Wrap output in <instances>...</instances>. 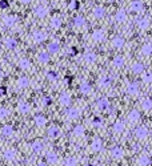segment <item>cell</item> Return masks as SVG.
<instances>
[{
    "label": "cell",
    "instance_id": "6da1fadb",
    "mask_svg": "<svg viewBox=\"0 0 152 166\" xmlns=\"http://www.w3.org/2000/svg\"><path fill=\"white\" fill-rule=\"evenodd\" d=\"M148 134H150V131H148V128H145V126H137L136 130H135V136H136V138L140 140V141L147 140Z\"/></svg>",
    "mask_w": 152,
    "mask_h": 166
},
{
    "label": "cell",
    "instance_id": "7a4b0ae2",
    "mask_svg": "<svg viewBox=\"0 0 152 166\" xmlns=\"http://www.w3.org/2000/svg\"><path fill=\"white\" fill-rule=\"evenodd\" d=\"M105 39V31L103 28H97L92 32V40L96 43H100Z\"/></svg>",
    "mask_w": 152,
    "mask_h": 166
},
{
    "label": "cell",
    "instance_id": "3957f363",
    "mask_svg": "<svg viewBox=\"0 0 152 166\" xmlns=\"http://www.w3.org/2000/svg\"><path fill=\"white\" fill-rule=\"evenodd\" d=\"M125 90H127V93L130 94V96H136V94H139V84L135 81L128 82Z\"/></svg>",
    "mask_w": 152,
    "mask_h": 166
},
{
    "label": "cell",
    "instance_id": "277c9868",
    "mask_svg": "<svg viewBox=\"0 0 152 166\" xmlns=\"http://www.w3.org/2000/svg\"><path fill=\"white\" fill-rule=\"evenodd\" d=\"M125 44V40L124 37L122 36H115L112 40H111V45H112L113 48H116V49H120V48H123Z\"/></svg>",
    "mask_w": 152,
    "mask_h": 166
},
{
    "label": "cell",
    "instance_id": "5b68a950",
    "mask_svg": "<svg viewBox=\"0 0 152 166\" xmlns=\"http://www.w3.org/2000/svg\"><path fill=\"white\" fill-rule=\"evenodd\" d=\"M150 19L148 18H140L139 20H137V23H136V25H137V28L139 29H142V31H145V29H148L150 28Z\"/></svg>",
    "mask_w": 152,
    "mask_h": 166
},
{
    "label": "cell",
    "instance_id": "8992f818",
    "mask_svg": "<svg viewBox=\"0 0 152 166\" xmlns=\"http://www.w3.org/2000/svg\"><path fill=\"white\" fill-rule=\"evenodd\" d=\"M80 114H82V112L77 109V108H70V109H67V112H65V116L70 120H76Z\"/></svg>",
    "mask_w": 152,
    "mask_h": 166
},
{
    "label": "cell",
    "instance_id": "52a82bcc",
    "mask_svg": "<svg viewBox=\"0 0 152 166\" xmlns=\"http://www.w3.org/2000/svg\"><path fill=\"white\" fill-rule=\"evenodd\" d=\"M47 134H48L50 138L55 140V138H59V137L62 136V130H60V128H57V126H51L50 129H48Z\"/></svg>",
    "mask_w": 152,
    "mask_h": 166
},
{
    "label": "cell",
    "instance_id": "ba28073f",
    "mask_svg": "<svg viewBox=\"0 0 152 166\" xmlns=\"http://www.w3.org/2000/svg\"><path fill=\"white\" fill-rule=\"evenodd\" d=\"M32 37H33V41H35L36 44H40V43H43L47 39V35H45V32H43V31H35Z\"/></svg>",
    "mask_w": 152,
    "mask_h": 166
},
{
    "label": "cell",
    "instance_id": "9c48e42d",
    "mask_svg": "<svg viewBox=\"0 0 152 166\" xmlns=\"http://www.w3.org/2000/svg\"><path fill=\"white\" fill-rule=\"evenodd\" d=\"M123 156H124V150H123L120 146H115L111 149V157L115 159H120L123 158Z\"/></svg>",
    "mask_w": 152,
    "mask_h": 166
},
{
    "label": "cell",
    "instance_id": "30bf717a",
    "mask_svg": "<svg viewBox=\"0 0 152 166\" xmlns=\"http://www.w3.org/2000/svg\"><path fill=\"white\" fill-rule=\"evenodd\" d=\"M150 164H151V157L145 153L140 154L139 158H137V165L139 166H148Z\"/></svg>",
    "mask_w": 152,
    "mask_h": 166
},
{
    "label": "cell",
    "instance_id": "8fae6325",
    "mask_svg": "<svg viewBox=\"0 0 152 166\" xmlns=\"http://www.w3.org/2000/svg\"><path fill=\"white\" fill-rule=\"evenodd\" d=\"M96 107H97V109L99 110H102V112H104V110H107L108 108H110V101H108L107 98H99L96 101Z\"/></svg>",
    "mask_w": 152,
    "mask_h": 166
},
{
    "label": "cell",
    "instance_id": "7c38bea8",
    "mask_svg": "<svg viewBox=\"0 0 152 166\" xmlns=\"http://www.w3.org/2000/svg\"><path fill=\"white\" fill-rule=\"evenodd\" d=\"M115 20H116L117 23H125L127 21V12H125L124 10H119L116 13H115Z\"/></svg>",
    "mask_w": 152,
    "mask_h": 166
},
{
    "label": "cell",
    "instance_id": "4fadbf2b",
    "mask_svg": "<svg viewBox=\"0 0 152 166\" xmlns=\"http://www.w3.org/2000/svg\"><path fill=\"white\" fill-rule=\"evenodd\" d=\"M130 8L132 12H140V11L144 8V4H143V1H140V0H133L130 4Z\"/></svg>",
    "mask_w": 152,
    "mask_h": 166
},
{
    "label": "cell",
    "instance_id": "5bb4252c",
    "mask_svg": "<svg viewBox=\"0 0 152 166\" xmlns=\"http://www.w3.org/2000/svg\"><path fill=\"white\" fill-rule=\"evenodd\" d=\"M79 90H80V93H83V94H90L92 92V87H91V84L88 81H84L79 85Z\"/></svg>",
    "mask_w": 152,
    "mask_h": 166
},
{
    "label": "cell",
    "instance_id": "9a60e30c",
    "mask_svg": "<svg viewBox=\"0 0 152 166\" xmlns=\"http://www.w3.org/2000/svg\"><path fill=\"white\" fill-rule=\"evenodd\" d=\"M111 82H112V79H111L110 76H103L99 79V87L100 88H108L111 85Z\"/></svg>",
    "mask_w": 152,
    "mask_h": 166
},
{
    "label": "cell",
    "instance_id": "2e32d148",
    "mask_svg": "<svg viewBox=\"0 0 152 166\" xmlns=\"http://www.w3.org/2000/svg\"><path fill=\"white\" fill-rule=\"evenodd\" d=\"M33 13H35V16H38V18H45L47 16V8L44 7V5H38V7L33 10Z\"/></svg>",
    "mask_w": 152,
    "mask_h": 166
},
{
    "label": "cell",
    "instance_id": "e0dca14e",
    "mask_svg": "<svg viewBox=\"0 0 152 166\" xmlns=\"http://www.w3.org/2000/svg\"><path fill=\"white\" fill-rule=\"evenodd\" d=\"M92 15L95 19H102V18H104V15H105V10L103 7H100V5H97V7L93 8Z\"/></svg>",
    "mask_w": 152,
    "mask_h": 166
},
{
    "label": "cell",
    "instance_id": "ac0fdd59",
    "mask_svg": "<svg viewBox=\"0 0 152 166\" xmlns=\"http://www.w3.org/2000/svg\"><path fill=\"white\" fill-rule=\"evenodd\" d=\"M140 120V113L137 110H131L130 113H128V121L131 122V124H136L137 121Z\"/></svg>",
    "mask_w": 152,
    "mask_h": 166
},
{
    "label": "cell",
    "instance_id": "d6986e66",
    "mask_svg": "<svg viewBox=\"0 0 152 166\" xmlns=\"http://www.w3.org/2000/svg\"><path fill=\"white\" fill-rule=\"evenodd\" d=\"M45 158H47V162L50 165H56L57 161H59V156H57L56 153H53V151H50V153H47Z\"/></svg>",
    "mask_w": 152,
    "mask_h": 166
},
{
    "label": "cell",
    "instance_id": "ffe728a7",
    "mask_svg": "<svg viewBox=\"0 0 152 166\" xmlns=\"http://www.w3.org/2000/svg\"><path fill=\"white\" fill-rule=\"evenodd\" d=\"M96 53L95 52H87L84 53V56H83V60H84L87 64H93V62L96 61Z\"/></svg>",
    "mask_w": 152,
    "mask_h": 166
},
{
    "label": "cell",
    "instance_id": "44dd1931",
    "mask_svg": "<svg viewBox=\"0 0 152 166\" xmlns=\"http://www.w3.org/2000/svg\"><path fill=\"white\" fill-rule=\"evenodd\" d=\"M59 101H60V104H62L63 107H70V104H71V101H72V98H71V96H70L68 93H63L62 96H60Z\"/></svg>",
    "mask_w": 152,
    "mask_h": 166
},
{
    "label": "cell",
    "instance_id": "7402d4cb",
    "mask_svg": "<svg viewBox=\"0 0 152 166\" xmlns=\"http://www.w3.org/2000/svg\"><path fill=\"white\" fill-rule=\"evenodd\" d=\"M131 71L135 73V74H140V73H143L144 72V65L142 64V62H133L132 64V67H131Z\"/></svg>",
    "mask_w": 152,
    "mask_h": 166
},
{
    "label": "cell",
    "instance_id": "603a6c76",
    "mask_svg": "<svg viewBox=\"0 0 152 166\" xmlns=\"http://www.w3.org/2000/svg\"><path fill=\"white\" fill-rule=\"evenodd\" d=\"M33 121H35L36 126H39V128L44 126V125L47 124V118H45V116H43V114H38V116H35Z\"/></svg>",
    "mask_w": 152,
    "mask_h": 166
},
{
    "label": "cell",
    "instance_id": "cb8c5ba5",
    "mask_svg": "<svg viewBox=\"0 0 152 166\" xmlns=\"http://www.w3.org/2000/svg\"><path fill=\"white\" fill-rule=\"evenodd\" d=\"M124 62H125V60H124V57L123 56H115L112 59V67L122 68L123 65H124Z\"/></svg>",
    "mask_w": 152,
    "mask_h": 166
},
{
    "label": "cell",
    "instance_id": "d4e9b609",
    "mask_svg": "<svg viewBox=\"0 0 152 166\" xmlns=\"http://www.w3.org/2000/svg\"><path fill=\"white\" fill-rule=\"evenodd\" d=\"M91 149H92L93 151H96V153L100 151L103 149V141L100 138H95L92 141V144H91Z\"/></svg>",
    "mask_w": 152,
    "mask_h": 166
},
{
    "label": "cell",
    "instance_id": "484cf974",
    "mask_svg": "<svg viewBox=\"0 0 152 166\" xmlns=\"http://www.w3.org/2000/svg\"><path fill=\"white\" fill-rule=\"evenodd\" d=\"M124 130H125V124L123 121H116L113 124V131L115 133L120 134V133H123Z\"/></svg>",
    "mask_w": 152,
    "mask_h": 166
},
{
    "label": "cell",
    "instance_id": "4316f807",
    "mask_svg": "<svg viewBox=\"0 0 152 166\" xmlns=\"http://www.w3.org/2000/svg\"><path fill=\"white\" fill-rule=\"evenodd\" d=\"M72 133H73V136H76V137H83L84 136V133H85V128L83 126V125H76L75 128H73V130H72Z\"/></svg>",
    "mask_w": 152,
    "mask_h": 166
},
{
    "label": "cell",
    "instance_id": "83f0119b",
    "mask_svg": "<svg viewBox=\"0 0 152 166\" xmlns=\"http://www.w3.org/2000/svg\"><path fill=\"white\" fill-rule=\"evenodd\" d=\"M51 27H52L53 29H59V28L62 27V18H60V16H53V18L51 19Z\"/></svg>",
    "mask_w": 152,
    "mask_h": 166
},
{
    "label": "cell",
    "instance_id": "f1b7e54d",
    "mask_svg": "<svg viewBox=\"0 0 152 166\" xmlns=\"http://www.w3.org/2000/svg\"><path fill=\"white\" fill-rule=\"evenodd\" d=\"M142 108L144 112H148L152 109V100L151 98H143L142 100Z\"/></svg>",
    "mask_w": 152,
    "mask_h": 166
},
{
    "label": "cell",
    "instance_id": "f546056e",
    "mask_svg": "<svg viewBox=\"0 0 152 166\" xmlns=\"http://www.w3.org/2000/svg\"><path fill=\"white\" fill-rule=\"evenodd\" d=\"M142 55L143 56H151L152 55V44L147 43L142 47Z\"/></svg>",
    "mask_w": 152,
    "mask_h": 166
},
{
    "label": "cell",
    "instance_id": "4dcf8cb0",
    "mask_svg": "<svg viewBox=\"0 0 152 166\" xmlns=\"http://www.w3.org/2000/svg\"><path fill=\"white\" fill-rule=\"evenodd\" d=\"M18 109H19V112L22 114H27L28 112L31 110V107H30V104H28V102H20Z\"/></svg>",
    "mask_w": 152,
    "mask_h": 166
},
{
    "label": "cell",
    "instance_id": "1f68e13d",
    "mask_svg": "<svg viewBox=\"0 0 152 166\" xmlns=\"http://www.w3.org/2000/svg\"><path fill=\"white\" fill-rule=\"evenodd\" d=\"M50 53L48 52H40L39 55H38V60L40 62H43V64H45V62H48L50 61Z\"/></svg>",
    "mask_w": 152,
    "mask_h": 166
},
{
    "label": "cell",
    "instance_id": "d6a6232c",
    "mask_svg": "<svg viewBox=\"0 0 152 166\" xmlns=\"http://www.w3.org/2000/svg\"><path fill=\"white\" fill-rule=\"evenodd\" d=\"M73 24H75V27L77 28H82L85 25V19L83 18V16H76L75 19H73Z\"/></svg>",
    "mask_w": 152,
    "mask_h": 166
},
{
    "label": "cell",
    "instance_id": "836d02e7",
    "mask_svg": "<svg viewBox=\"0 0 152 166\" xmlns=\"http://www.w3.org/2000/svg\"><path fill=\"white\" fill-rule=\"evenodd\" d=\"M142 81L144 84H151L152 82V72H143L142 73Z\"/></svg>",
    "mask_w": 152,
    "mask_h": 166
},
{
    "label": "cell",
    "instance_id": "e575fe53",
    "mask_svg": "<svg viewBox=\"0 0 152 166\" xmlns=\"http://www.w3.org/2000/svg\"><path fill=\"white\" fill-rule=\"evenodd\" d=\"M60 51V45L57 44V43H50V44H48V52L50 53H57Z\"/></svg>",
    "mask_w": 152,
    "mask_h": 166
},
{
    "label": "cell",
    "instance_id": "d590c367",
    "mask_svg": "<svg viewBox=\"0 0 152 166\" xmlns=\"http://www.w3.org/2000/svg\"><path fill=\"white\" fill-rule=\"evenodd\" d=\"M18 85L20 88H27L28 85H30V79H28V77H25V76L20 77V79L18 80Z\"/></svg>",
    "mask_w": 152,
    "mask_h": 166
},
{
    "label": "cell",
    "instance_id": "8d00e7d4",
    "mask_svg": "<svg viewBox=\"0 0 152 166\" xmlns=\"http://www.w3.org/2000/svg\"><path fill=\"white\" fill-rule=\"evenodd\" d=\"M16 157V151L13 150V149H8V150L4 151V158L8 159V161H11V159H13Z\"/></svg>",
    "mask_w": 152,
    "mask_h": 166
},
{
    "label": "cell",
    "instance_id": "74e56055",
    "mask_svg": "<svg viewBox=\"0 0 152 166\" xmlns=\"http://www.w3.org/2000/svg\"><path fill=\"white\" fill-rule=\"evenodd\" d=\"M76 165H77V159L75 157L70 156L64 159V166H76Z\"/></svg>",
    "mask_w": 152,
    "mask_h": 166
},
{
    "label": "cell",
    "instance_id": "f35d334b",
    "mask_svg": "<svg viewBox=\"0 0 152 166\" xmlns=\"http://www.w3.org/2000/svg\"><path fill=\"white\" fill-rule=\"evenodd\" d=\"M32 150L35 153H40L43 150V142L42 141H33L32 142Z\"/></svg>",
    "mask_w": 152,
    "mask_h": 166
},
{
    "label": "cell",
    "instance_id": "ab89813d",
    "mask_svg": "<svg viewBox=\"0 0 152 166\" xmlns=\"http://www.w3.org/2000/svg\"><path fill=\"white\" fill-rule=\"evenodd\" d=\"M1 133H3V136H7V137L12 136V133H13V128L11 126V125H5V126L1 129Z\"/></svg>",
    "mask_w": 152,
    "mask_h": 166
},
{
    "label": "cell",
    "instance_id": "60d3db41",
    "mask_svg": "<svg viewBox=\"0 0 152 166\" xmlns=\"http://www.w3.org/2000/svg\"><path fill=\"white\" fill-rule=\"evenodd\" d=\"M5 45H7V48H10V49H15V48L18 47V41H16L15 39H7L5 40Z\"/></svg>",
    "mask_w": 152,
    "mask_h": 166
},
{
    "label": "cell",
    "instance_id": "b9f144b4",
    "mask_svg": "<svg viewBox=\"0 0 152 166\" xmlns=\"http://www.w3.org/2000/svg\"><path fill=\"white\" fill-rule=\"evenodd\" d=\"M19 65H20L22 69H28V68L31 67V61L28 59H22L20 60V62H19Z\"/></svg>",
    "mask_w": 152,
    "mask_h": 166
},
{
    "label": "cell",
    "instance_id": "7bdbcfd3",
    "mask_svg": "<svg viewBox=\"0 0 152 166\" xmlns=\"http://www.w3.org/2000/svg\"><path fill=\"white\" fill-rule=\"evenodd\" d=\"M4 23H5V25L11 27V25H13L16 23V18H15V16H5V18H4Z\"/></svg>",
    "mask_w": 152,
    "mask_h": 166
},
{
    "label": "cell",
    "instance_id": "ee69618b",
    "mask_svg": "<svg viewBox=\"0 0 152 166\" xmlns=\"http://www.w3.org/2000/svg\"><path fill=\"white\" fill-rule=\"evenodd\" d=\"M57 73L55 72V71H48L47 72V79L51 80V81H55V80H57Z\"/></svg>",
    "mask_w": 152,
    "mask_h": 166
},
{
    "label": "cell",
    "instance_id": "f6af8a7d",
    "mask_svg": "<svg viewBox=\"0 0 152 166\" xmlns=\"http://www.w3.org/2000/svg\"><path fill=\"white\" fill-rule=\"evenodd\" d=\"M102 124H103V121H102L100 117H93L92 118V125L93 126H102Z\"/></svg>",
    "mask_w": 152,
    "mask_h": 166
},
{
    "label": "cell",
    "instance_id": "bcb514c9",
    "mask_svg": "<svg viewBox=\"0 0 152 166\" xmlns=\"http://www.w3.org/2000/svg\"><path fill=\"white\" fill-rule=\"evenodd\" d=\"M8 7H10L8 0H0V8H1V10H7Z\"/></svg>",
    "mask_w": 152,
    "mask_h": 166
},
{
    "label": "cell",
    "instance_id": "7dc6e473",
    "mask_svg": "<svg viewBox=\"0 0 152 166\" xmlns=\"http://www.w3.org/2000/svg\"><path fill=\"white\" fill-rule=\"evenodd\" d=\"M42 102H43V105H44V107H47V105H51V102H52V100H51L50 97H43Z\"/></svg>",
    "mask_w": 152,
    "mask_h": 166
},
{
    "label": "cell",
    "instance_id": "c3c4849f",
    "mask_svg": "<svg viewBox=\"0 0 152 166\" xmlns=\"http://www.w3.org/2000/svg\"><path fill=\"white\" fill-rule=\"evenodd\" d=\"M7 116H8V110L4 109V108H0V118H4Z\"/></svg>",
    "mask_w": 152,
    "mask_h": 166
},
{
    "label": "cell",
    "instance_id": "681fc988",
    "mask_svg": "<svg viewBox=\"0 0 152 166\" xmlns=\"http://www.w3.org/2000/svg\"><path fill=\"white\" fill-rule=\"evenodd\" d=\"M5 94H7V88L0 87V96H5Z\"/></svg>",
    "mask_w": 152,
    "mask_h": 166
},
{
    "label": "cell",
    "instance_id": "f907efd6",
    "mask_svg": "<svg viewBox=\"0 0 152 166\" xmlns=\"http://www.w3.org/2000/svg\"><path fill=\"white\" fill-rule=\"evenodd\" d=\"M71 5H72L73 10H77V8H79V3H77V1H72V4H71Z\"/></svg>",
    "mask_w": 152,
    "mask_h": 166
},
{
    "label": "cell",
    "instance_id": "816d5d0a",
    "mask_svg": "<svg viewBox=\"0 0 152 166\" xmlns=\"http://www.w3.org/2000/svg\"><path fill=\"white\" fill-rule=\"evenodd\" d=\"M36 166H47V164H44V162H39Z\"/></svg>",
    "mask_w": 152,
    "mask_h": 166
},
{
    "label": "cell",
    "instance_id": "f5cc1de1",
    "mask_svg": "<svg viewBox=\"0 0 152 166\" xmlns=\"http://www.w3.org/2000/svg\"><path fill=\"white\" fill-rule=\"evenodd\" d=\"M22 3H24V4H28V3H31V0H22Z\"/></svg>",
    "mask_w": 152,
    "mask_h": 166
},
{
    "label": "cell",
    "instance_id": "db71d44e",
    "mask_svg": "<svg viewBox=\"0 0 152 166\" xmlns=\"http://www.w3.org/2000/svg\"><path fill=\"white\" fill-rule=\"evenodd\" d=\"M87 166H93V165H87Z\"/></svg>",
    "mask_w": 152,
    "mask_h": 166
}]
</instances>
